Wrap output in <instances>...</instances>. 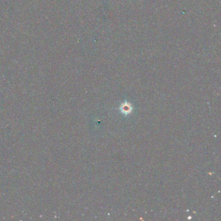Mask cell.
<instances>
[{
  "mask_svg": "<svg viewBox=\"0 0 221 221\" xmlns=\"http://www.w3.org/2000/svg\"><path fill=\"white\" fill-rule=\"evenodd\" d=\"M120 111L124 115H128L132 113L133 110V107L132 104L128 102H125L121 104L119 107Z\"/></svg>",
  "mask_w": 221,
  "mask_h": 221,
  "instance_id": "1",
  "label": "cell"
}]
</instances>
